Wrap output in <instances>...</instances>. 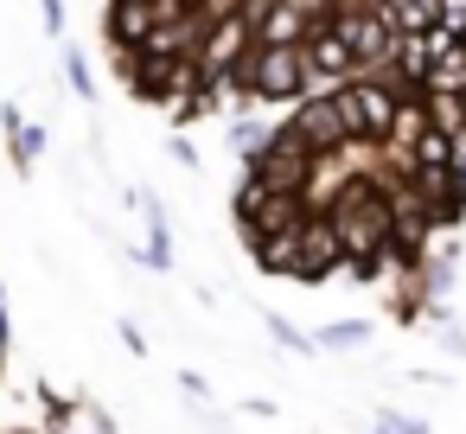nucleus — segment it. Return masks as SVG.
Listing matches in <instances>:
<instances>
[{
	"mask_svg": "<svg viewBox=\"0 0 466 434\" xmlns=\"http://www.w3.org/2000/svg\"><path fill=\"white\" fill-rule=\"evenodd\" d=\"M230 96H243V103H307L313 96L307 52L300 45H256L230 71Z\"/></svg>",
	"mask_w": 466,
	"mask_h": 434,
	"instance_id": "nucleus-1",
	"label": "nucleus"
},
{
	"mask_svg": "<svg viewBox=\"0 0 466 434\" xmlns=\"http://www.w3.org/2000/svg\"><path fill=\"white\" fill-rule=\"evenodd\" d=\"M332 103H339V122H345L351 141H390V128H396L409 96L396 84H383V77H358V84L332 90Z\"/></svg>",
	"mask_w": 466,
	"mask_h": 434,
	"instance_id": "nucleus-2",
	"label": "nucleus"
},
{
	"mask_svg": "<svg viewBox=\"0 0 466 434\" xmlns=\"http://www.w3.org/2000/svg\"><path fill=\"white\" fill-rule=\"evenodd\" d=\"M332 275H345V237H339V224H332L326 211H313V217L300 224V275H294V281L319 288V281H332Z\"/></svg>",
	"mask_w": 466,
	"mask_h": 434,
	"instance_id": "nucleus-3",
	"label": "nucleus"
},
{
	"mask_svg": "<svg viewBox=\"0 0 466 434\" xmlns=\"http://www.w3.org/2000/svg\"><path fill=\"white\" fill-rule=\"evenodd\" d=\"M383 313H390L396 326H421V319L434 313V281H428V268L390 275V281H383Z\"/></svg>",
	"mask_w": 466,
	"mask_h": 434,
	"instance_id": "nucleus-4",
	"label": "nucleus"
},
{
	"mask_svg": "<svg viewBox=\"0 0 466 434\" xmlns=\"http://www.w3.org/2000/svg\"><path fill=\"white\" fill-rule=\"evenodd\" d=\"M307 217H313V211H307ZM307 217H300V224H307ZM300 224L249 237V256H256V268H262V275H281V281H294V275H300Z\"/></svg>",
	"mask_w": 466,
	"mask_h": 434,
	"instance_id": "nucleus-5",
	"label": "nucleus"
},
{
	"mask_svg": "<svg viewBox=\"0 0 466 434\" xmlns=\"http://www.w3.org/2000/svg\"><path fill=\"white\" fill-rule=\"evenodd\" d=\"M0 128H7V154H14V173L20 179H33V167H39V154H46V128H33L14 103L0 109Z\"/></svg>",
	"mask_w": 466,
	"mask_h": 434,
	"instance_id": "nucleus-6",
	"label": "nucleus"
},
{
	"mask_svg": "<svg viewBox=\"0 0 466 434\" xmlns=\"http://www.w3.org/2000/svg\"><path fill=\"white\" fill-rule=\"evenodd\" d=\"M135 205H141V224H147V249H141V262H147L154 275H167V268H173V230H167L160 192H135Z\"/></svg>",
	"mask_w": 466,
	"mask_h": 434,
	"instance_id": "nucleus-7",
	"label": "nucleus"
},
{
	"mask_svg": "<svg viewBox=\"0 0 466 434\" xmlns=\"http://www.w3.org/2000/svg\"><path fill=\"white\" fill-rule=\"evenodd\" d=\"M421 103H428V122L441 135H453L460 167H466V90H421Z\"/></svg>",
	"mask_w": 466,
	"mask_h": 434,
	"instance_id": "nucleus-8",
	"label": "nucleus"
},
{
	"mask_svg": "<svg viewBox=\"0 0 466 434\" xmlns=\"http://www.w3.org/2000/svg\"><path fill=\"white\" fill-rule=\"evenodd\" d=\"M262 326H268V338L281 345V351H294V358H313L319 351V338H307L294 319H281V313H262Z\"/></svg>",
	"mask_w": 466,
	"mask_h": 434,
	"instance_id": "nucleus-9",
	"label": "nucleus"
},
{
	"mask_svg": "<svg viewBox=\"0 0 466 434\" xmlns=\"http://www.w3.org/2000/svg\"><path fill=\"white\" fill-rule=\"evenodd\" d=\"M364 338H370V319H332V326H319V351H351Z\"/></svg>",
	"mask_w": 466,
	"mask_h": 434,
	"instance_id": "nucleus-10",
	"label": "nucleus"
},
{
	"mask_svg": "<svg viewBox=\"0 0 466 434\" xmlns=\"http://www.w3.org/2000/svg\"><path fill=\"white\" fill-rule=\"evenodd\" d=\"M58 58H65V84H71V90L90 103V96H96V84H90V65H84V52H77V45H65Z\"/></svg>",
	"mask_w": 466,
	"mask_h": 434,
	"instance_id": "nucleus-11",
	"label": "nucleus"
},
{
	"mask_svg": "<svg viewBox=\"0 0 466 434\" xmlns=\"http://www.w3.org/2000/svg\"><path fill=\"white\" fill-rule=\"evenodd\" d=\"M370 434H428V421H415V415H396V409H377Z\"/></svg>",
	"mask_w": 466,
	"mask_h": 434,
	"instance_id": "nucleus-12",
	"label": "nucleus"
},
{
	"mask_svg": "<svg viewBox=\"0 0 466 434\" xmlns=\"http://www.w3.org/2000/svg\"><path fill=\"white\" fill-rule=\"evenodd\" d=\"M39 7H46V33L65 39V0H39Z\"/></svg>",
	"mask_w": 466,
	"mask_h": 434,
	"instance_id": "nucleus-13",
	"label": "nucleus"
},
{
	"mask_svg": "<svg viewBox=\"0 0 466 434\" xmlns=\"http://www.w3.org/2000/svg\"><path fill=\"white\" fill-rule=\"evenodd\" d=\"M116 332H122V345H128V351H135V358H147V338H141V326H135V319H122V326H116Z\"/></svg>",
	"mask_w": 466,
	"mask_h": 434,
	"instance_id": "nucleus-14",
	"label": "nucleus"
},
{
	"mask_svg": "<svg viewBox=\"0 0 466 434\" xmlns=\"http://www.w3.org/2000/svg\"><path fill=\"white\" fill-rule=\"evenodd\" d=\"M84 421H90V434H116V421H109V409H96V402H84Z\"/></svg>",
	"mask_w": 466,
	"mask_h": 434,
	"instance_id": "nucleus-15",
	"label": "nucleus"
},
{
	"mask_svg": "<svg viewBox=\"0 0 466 434\" xmlns=\"http://www.w3.org/2000/svg\"><path fill=\"white\" fill-rule=\"evenodd\" d=\"M179 389H186V396H192V402H205V396H211V389H205V377H198V370H179Z\"/></svg>",
	"mask_w": 466,
	"mask_h": 434,
	"instance_id": "nucleus-16",
	"label": "nucleus"
},
{
	"mask_svg": "<svg viewBox=\"0 0 466 434\" xmlns=\"http://www.w3.org/2000/svg\"><path fill=\"white\" fill-rule=\"evenodd\" d=\"M14 345V319H7V294H0V351Z\"/></svg>",
	"mask_w": 466,
	"mask_h": 434,
	"instance_id": "nucleus-17",
	"label": "nucleus"
},
{
	"mask_svg": "<svg viewBox=\"0 0 466 434\" xmlns=\"http://www.w3.org/2000/svg\"><path fill=\"white\" fill-rule=\"evenodd\" d=\"M0 383H7V351H0Z\"/></svg>",
	"mask_w": 466,
	"mask_h": 434,
	"instance_id": "nucleus-18",
	"label": "nucleus"
}]
</instances>
